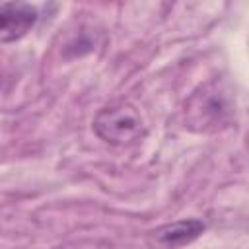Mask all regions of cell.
Returning a JSON list of instances; mask_svg holds the SVG:
<instances>
[{
  "mask_svg": "<svg viewBox=\"0 0 249 249\" xmlns=\"http://www.w3.org/2000/svg\"><path fill=\"white\" fill-rule=\"evenodd\" d=\"M233 119V103L230 89L212 80L200 86L185 103V126L196 132H212L230 126Z\"/></svg>",
  "mask_w": 249,
  "mask_h": 249,
  "instance_id": "6da1fadb",
  "label": "cell"
},
{
  "mask_svg": "<svg viewBox=\"0 0 249 249\" xmlns=\"http://www.w3.org/2000/svg\"><path fill=\"white\" fill-rule=\"evenodd\" d=\"M93 132L111 146H128L146 134L140 111L128 101H113L93 117Z\"/></svg>",
  "mask_w": 249,
  "mask_h": 249,
  "instance_id": "7a4b0ae2",
  "label": "cell"
},
{
  "mask_svg": "<svg viewBox=\"0 0 249 249\" xmlns=\"http://www.w3.org/2000/svg\"><path fill=\"white\" fill-rule=\"evenodd\" d=\"M37 8L25 2L0 4V43H12L27 35L37 23Z\"/></svg>",
  "mask_w": 249,
  "mask_h": 249,
  "instance_id": "3957f363",
  "label": "cell"
},
{
  "mask_svg": "<svg viewBox=\"0 0 249 249\" xmlns=\"http://www.w3.org/2000/svg\"><path fill=\"white\" fill-rule=\"evenodd\" d=\"M206 224L198 218H185L177 222L163 224L152 231V243L160 249H179L183 245L193 243L196 237L202 235Z\"/></svg>",
  "mask_w": 249,
  "mask_h": 249,
  "instance_id": "277c9868",
  "label": "cell"
}]
</instances>
